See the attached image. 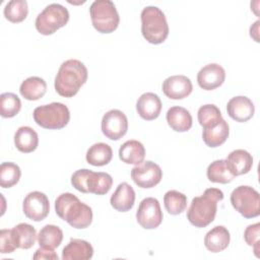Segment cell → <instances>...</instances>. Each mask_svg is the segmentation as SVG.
Segmentation results:
<instances>
[{
  "instance_id": "cell-29",
  "label": "cell",
  "mask_w": 260,
  "mask_h": 260,
  "mask_svg": "<svg viewBox=\"0 0 260 260\" xmlns=\"http://www.w3.org/2000/svg\"><path fill=\"white\" fill-rule=\"evenodd\" d=\"M63 241L62 230L55 224H46L43 226L38 235V242L40 247L55 249L60 246Z\"/></svg>"
},
{
  "instance_id": "cell-25",
  "label": "cell",
  "mask_w": 260,
  "mask_h": 260,
  "mask_svg": "<svg viewBox=\"0 0 260 260\" xmlns=\"http://www.w3.org/2000/svg\"><path fill=\"white\" fill-rule=\"evenodd\" d=\"M14 144L20 152H32L39 145L38 133L29 126H21L14 134Z\"/></svg>"
},
{
  "instance_id": "cell-14",
  "label": "cell",
  "mask_w": 260,
  "mask_h": 260,
  "mask_svg": "<svg viewBox=\"0 0 260 260\" xmlns=\"http://www.w3.org/2000/svg\"><path fill=\"white\" fill-rule=\"evenodd\" d=\"M225 79L224 69L217 63H210L203 66L197 73L198 85L205 90H212L219 87Z\"/></svg>"
},
{
  "instance_id": "cell-16",
  "label": "cell",
  "mask_w": 260,
  "mask_h": 260,
  "mask_svg": "<svg viewBox=\"0 0 260 260\" xmlns=\"http://www.w3.org/2000/svg\"><path fill=\"white\" fill-rule=\"evenodd\" d=\"M226 112L233 120L243 123L249 121L254 116L255 107L249 98L238 95L232 98L228 102Z\"/></svg>"
},
{
  "instance_id": "cell-20",
  "label": "cell",
  "mask_w": 260,
  "mask_h": 260,
  "mask_svg": "<svg viewBox=\"0 0 260 260\" xmlns=\"http://www.w3.org/2000/svg\"><path fill=\"white\" fill-rule=\"evenodd\" d=\"M92 255L91 244L81 239H71L62 251L63 260H88Z\"/></svg>"
},
{
  "instance_id": "cell-26",
  "label": "cell",
  "mask_w": 260,
  "mask_h": 260,
  "mask_svg": "<svg viewBox=\"0 0 260 260\" xmlns=\"http://www.w3.org/2000/svg\"><path fill=\"white\" fill-rule=\"evenodd\" d=\"M47 91L46 81L38 76H30L24 79L19 87L20 94L27 101H38Z\"/></svg>"
},
{
  "instance_id": "cell-3",
  "label": "cell",
  "mask_w": 260,
  "mask_h": 260,
  "mask_svg": "<svg viewBox=\"0 0 260 260\" xmlns=\"http://www.w3.org/2000/svg\"><path fill=\"white\" fill-rule=\"evenodd\" d=\"M223 199V192L217 188H208L201 196L194 197L187 210V218L196 228L210 224L217 211V202Z\"/></svg>"
},
{
  "instance_id": "cell-36",
  "label": "cell",
  "mask_w": 260,
  "mask_h": 260,
  "mask_svg": "<svg viewBox=\"0 0 260 260\" xmlns=\"http://www.w3.org/2000/svg\"><path fill=\"white\" fill-rule=\"evenodd\" d=\"M259 237H260V223L256 222L253 224H250L246 228L244 232V239L245 242L253 247L254 253L257 257H259V250H260V245H259Z\"/></svg>"
},
{
  "instance_id": "cell-4",
  "label": "cell",
  "mask_w": 260,
  "mask_h": 260,
  "mask_svg": "<svg viewBox=\"0 0 260 260\" xmlns=\"http://www.w3.org/2000/svg\"><path fill=\"white\" fill-rule=\"evenodd\" d=\"M141 32L150 44L158 45L169 36V24L165 13L156 6H146L141 14Z\"/></svg>"
},
{
  "instance_id": "cell-17",
  "label": "cell",
  "mask_w": 260,
  "mask_h": 260,
  "mask_svg": "<svg viewBox=\"0 0 260 260\" xmlns=\"http://www.w3.org/2000/svg\"><path fill=\"white\" fill-rule=\"evenodd\" d=\"M136 111L138 115L146 120L156 119L161 111V101L156 93L145 92L141 94L136 102Z\"/></svg>"
},
{
  "instance_id": "cell-37",
  "label": "cell",
  "mask_w": 260,
  "mask_h": 260,
  "mask_svg": "<svg viewBox=\"0 0 260 260\" xmlns=\"http://www.w3.org/2000/svg\"><path fill=\"white\" fill-rule=\"evenodd\" d=\"M16 247L13 244L11 237V230H1L0 231V253L9 254L12 253Z\"/></svg>"
},
{
  "instance_id": "cell-32",
  "label": "cell",
  "mask_w": 260,
  "mask_h": 260,
  "mask_svg": "<svg viewBox=\"0 0 260 260\" xmlns=\"http://www.w3.org/2000/svg\"><path fill=\"white\" fill-rule=\"evenodd\" d=\"M6 19L13 23L23 21L28 14V6L25 0H11L3 10Z\"/></svg>"
},
{
  "instance_id": "cell-9",
  "label": "cell",
  "mask_w": 260,
  "mask_h": 260,
  "mask_svg": "<svg viewBox=\"0 0 260 260\" xmlns=\"http://www.w3.org/2000/svg\"><path fill=\"white\" fill-rule=\"evenodd\" d=\"M233 207L244 217L253 218L260 214L259 193L250 186H239L231 193Z\"/></svg>"
},
{
  "instance_id": "cell-18",
  "label": "cell",
  "mask_w": 260,
  "mask_h": 260,
  "mask_svg": "<svg viewBox=\"0 0 260 260\" xmlns=\"http://www.w3.org/2000/svg\"><path fill=\"white\" fill-rule=\"evenodd\" d=\"M135 202V191L126 182L120 183L110 198V203L114 209L120 212L130 210Z\"/></svg>"
},
{
  "instance_id": "cell-15",
  "label": "cell",
  "mask_w": 260,
  "mask_h": 260,
  "mask_svg": "<svg viewBox=\"0 0 260 260\" xmlns=\"http://www.w3.org/2000/svg\"><path fill=\"white\" fill-rule=\"evenodd\" d=\"M193 90L189 77L185 75H173L162 82V91L171 100H182L187 98Z\"/></svg>"
},
{
  "instance_id": "cell-6",
  "label": "cell",
  "mask_w": 260,
  "mask_h": 260,
  "mask_svg": "<svg viewBox=\"0 0 260 260\" xmlns=\"http://www.w3.org/2000/svg\"><path fill=\"white\" fill-rule=\"evenodd\" d=\"M93 27L101 34H110L117 29L120 17L111 0H95L89 7Z\"/></svg>"
},
{
  "instance_id": "cell-11",
  "label": "cell",
  "mask_w": 260,
  "mask_h": 260,
  "mask_svg": "<svg viewBox=\"0 0 260 260\" xmlns=\"http://www.w3.org/2000/svg\"><path fill=\"white\" fill-rule=\"evenodd\" d=\"M102 132L111 140H119L128 130V120L126 115L117 109L108 111L102 119Z\"/></svg>"
},
{
  "instance_id": "cell-38",
  "label": "cell",
  "mask_w": 260,
  "mask_h": 260,
  "mask_svg": "<svg viewBox=\"0 0 260 260\" xmlns=\"http://www.w3.org/2000/svg\"><path fill=\"white\" fill-rule=\"evenodd\" d=\"M32 259L35 260H58V255L54 249H48L40 247L34 254Z\"/></svg>"
},
{
  "instance_id": "cell-21",
  "label": "cell",
  "mask_w": 260,
  "mask_h": 260,
  "mask_svg": "<svg viewBox=\"0 0 260 260\" xmlns=\"http://www.w3.org/2000/svg\"><path fill=\"white\" fill-rule=\"evenodd\" d=\"M231 235L223 225H216L211 229L204 237L206 249L212 253H218L226 249L230 245Z\"/></svg>"
},
{
  "instance_id": "cell-39",
  "label": "cell",
  "mask_w": 260,
  "mask_h": 260,
  "mask_svg": "<svg viewBox=\"0 0 260 260\" xmlns=\"http://www.w3.org/2000/svg\"><path fill=\"white\" fill-rule=\"evenodd\" d=\"M259 20L255 21L254 24L251 25L250 27V36L256 41V42H259V37H258V31H259Z\"/></svg>"
},
{
  "instance_id": "cell-2",
  "label": "cell",
  "mask_w": 260,
  "mask_h": 260,
  "mask_svg": "<svg viewBox=\"0 0 260 260\" xmlns=\"http://www.w3.org/2000/svg\"><path fill=\"white\" fill-rule=\"evenodd\" d=\"M88 71L85 65L76 59L66 60L61 64L55 77V89L64 98L74 96L86 82Z\"/></svg>"
},
{
  "instance_id": "cell-5",
  "label": "cell",
  "mask_w": 260,
  "mask_h": 260,
  "mask_svg": "<svg viewBox=\"0 0 260 260\" xmlns=\"http://www.w3.org/2000/svg\"><path fill=\"white\" fill-rule=\"evenodd\" d=\"M71 184L79 192L105 195L111 190L113 179L108 173L80 169L72 174Z\"/></svg>"
},
{
  "instance_id": "cell-24",
  "label": "cell",
  "mask_w": 260,
  "mask_h": 260,
  "mask_svg": "<svg viewBox=\"0 0 260 260\" xmlns=\"http://www.w3.org/2000/svg\"><path fill=\"white\" fill-rule=\"evenodd\" d=\"M11 237L16 248L29 249L35 245L38 236L37 231L32 225L21 222L11 230Z\"/></svg>"
},
{
  "instance_id": "cell-10",
  "label": "cell",
  "mask_w": 260,
  "mask_h": 260,
  "mask_svg": "<svg viewBox=\"0 0 260 260\" xmlns=\"http://www.w3.org/2000/svg\"><path fill=\"white\" fill-rule=\"evenodd\" d=\"M162 217V211L156 198L146 197L139 203L136 211V219L143 229H156L161 223Z\"/></svg>"
},
{
  "instance_id": "cell-35",
  "label": "cell",
  "mask_w": 260,
  "mask_h": 260,
  "mask_svg": "<svg viewBox=\"0 0 260 260\" xmlns=\"http://www.w3.org/2000/svg\"><path fill=\"white\" fill-rule=\"evenodd\" d=\"M21 109L20 99L13 92H3L0 95V113L3 118L16 116Z\"/></svg>"
},
{
  "instance_id": "cell-7",
  "label": "cell",
  "mask_w": 260,
  "mask_h": 260,
  "mask_svg": "<svg viewBox=\"0 0 260 260\" xmlns=\"http://www.w3.org/2000/svg\"><path fill=\"white\" fill-rule=\"evenodd\" d=\"M35 122L45 128L58 130L64 128L70 120V112L62 103H51L37 107L34 110Z\"/></svg>"
},
{
  "instance_id": "cell-23",
  "label": "cell",
  "mask_w": 260,
  "mask_h": 260,
  "mask_svg": "<svg viewBox=\"0 0 260 260\" xmlns=\"http://www.w3.org/2000/svg\"><path fill=\"white\" fill-rule=\"evenodd\" d=\"M120 159L128 165H140L145 157V148L138 140H127L119 148Z\"/></svg>"
},
{
  "instance_id": "cell-12",
  "label": "cell",
  "mask_w": 260,
  "mask_h": 260,
  "mask_svg": "<svg viewBox=\"0 0 260 260\" xmlns=\"http://www.w3.org/2000/svg\"><path fill=\"white\" fill-rule=\"evenodd\" d=\"M131 178L138 187L149 189L161 181L162 171L157 164L146 160L131 170Z\"/></svg>"
},
{
  "instance_id": "cell-31",
  "label": "cell",
  "mask_w": 260,
  "mask_h": 260,
  "mask_svg": "<svg viewBox=\"0 0 260 260\" xmlns=\"http://www.w3.org/2000/svg\"><path fill=\"white\" fill-rule=\"evenodd\" d=\"M199 124L203 129H208L216 126L222 119L219 109L213 104H207L201 106L197 113Z\"/></svg>"
},
{
  "instance_id": "cell-33",
  "label": "cell",
  "mask_w": 260,
  "mask_h": 260,
  "mask_svg": "<svg viewBox=\"0 0 260 260\" xmlns=\"http://www.w3.org/2000/svg\"><path fill=\"white\" fill-rule=\"evenodd\" d=\"M164 204L166 210L173 215L182 213L187 207V197L185 194L176 191L170 190L164 196Z\"/></svg>"
},
{
  "instance_id": "cell-19",
  "label": "cell",
  "mask_w": 260,
  "mask_h": 260,
  "mask_svg": "<svg viewBox=\"0 0 260 260\" xmlns=\"http://www.w3.org/2000/svg\"><path fill=\"white\" fill-rule=\"evenodd\" d=\"M225 162L232 175L237 177L249 173L253 166V157L245 149H236L228 155Z\"/></svg>"
},
{
  "instance_id": "cell-22",
  "label": "cell",
  "mask_w": 260,
  "mask_h": 260,
  "mask_svg": "<svg viewBox=\"0 0 260 260\" xmlns=\"http://www.w3.org/2000/svg\"><path fill=\"white\" fill-rule=\"evenodd\" d=\"M166 118L169 126L176 132H186L192 127V116L183 107L175 106L170 108Z\"/></svg>"
},
{
  "instance_id": "cell-27",
  "label": "cell",
  "mask_w": 260,
  "mask_h": 260,
  "mask_svg": "<svg viewBox=\"0 0 260 260\" xmlns=\"http://www.w3.org/2000/svg\"><path fill=\"white\" fill-rule=\"evenodd\" d=\"M230 134V127L228 122L224 119H221L220 122L208 129H203L202 139L204 143L209 147H217L225 142Z\"/></svg>"
},
{
  "instance_id": "cell-30",
  "label": "cell",
  "mask_w": 260,
  "mask_h": 260,
  "mask_svg": "<svg viewBox=\"0 0 260 260\" xmlns=\"http://www.w3.org/2000/svg\"><path fill=\"white\" fill-rule=\"evenodd\" d=\"M206 175L210 182L219 184H228L236 178L228 169L225 159H216L212 161L207 167Z\"/></svg>"
},
{
  "instance_id": "cell-13",
  "label": "cell",
  "mask_w": 260,
  "mask_h": 260,
  "mask_svg": "<svg viewBox=\"0 0 260 260\" xmlns=\"http://www.w3.org/2000/svg\"><path fill=\"white\" fill-rule=\"evenodd\" d=\"M22 210L27 218L34 221H42L50 211V202L47 195L40 191L29 192L23 200Z\"/></svg>"
},
{
  "instance_id": "cell-28",
  "label": "cell",
  "mask_w": 260,
  "mask_h": 260,
  "mask_svg": "<svg viewBox=\"0 0 260 260\" xmlns=\"http://www.w3.org/2000/svg\"><path fill=\"white\" fill-rule=\"evenodd\" d=\"M113 157L111 146L104 142L92 144L86 151V161L94 167H103L108 165Z\"/></svg>"
},
{
  "instance_id": "cell-34",
  "label": "cell",
  "mask_w": 260,
  "mask_h": 260,
  "mask_svg": "<svg viewBox=\"0 0 260 260\" xmlns=\"http://www.w3.org/2000/svg\"><path fill=\"white\" fill-rule=\"evenodd\" d=\"M20 168L11 161L2 162L0 166V186L2 188H11L16 185L20 179Z\"/></svg>"
},
{
  "instance_id": "cell-1",
  "label": "cell",
  "mask_w": 260,
  "mask_h": 260,
  "mask_svg": "<svg viewBox=\"0 0 260 260\" xmlns=\"http://www.w3.org/2000/svg\"><path fill=\"white\" fill-rule=\"evenodd\" d=\"M56 214L74 229H85L92 221V209L77 196L66 192L55 200Z\"/></svg>"
},
{
  "instance_id": "cell-8",
  "label": "cell",
  "mask_w": 260,
  "mask_h": 260,
  "mask_svg": "<svg viewBox=\"0 0 260 260\" xmlns=\"http://www.w3.org/2000/svg\"><path fill=\"white\" fill-rule=\"evenodd\" d=\"M68 20L69 12L67 8L59 3H52L46 6L44 10L38 14L35 24L40 34L49 36L65 26Z\"/></svg>"
}]
</instances>
